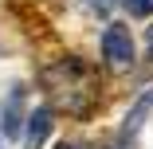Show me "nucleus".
I'll return each mask as SVG.
<instances>
[{
    "label": "nucleus",
    "mask_w": 153,
    "mask_h": 149,
    "mask_svg": "<svg viewBox=\"0 0 153 149\" xmlns=\"http://www.w3.org/2000/svg\"><path fill=\"white\" fill-rule=\"evenodd\" d=\"M102 59L110 71H130L134 67V39L126 24H110L102 32Z\"/></svg>",
    "instance_id": "nucleus-1"
},
{
    "label": "nucleus",
    "mask_w": 153,
    "mask_h": 149,
    "mask_svg": "<svg viewBox=\"0 0 153 149\" xmlns=\"http://www.w3.org/2000/svg\"><path fill=\"white\" fill-rule=\"evenodd\" d=\"M55 149H75V145H71V141H63V145H55Z\"/></svg>",
    "instance_id": "nucleus-5"
},
{
    "label": "nucleus",
    "mask_w": 153,
    "mask_h": 149,
    "mask_svg": "<svg viewBox=\"0 0 153 149\" xmlns=\"http://www.w3.org/2000/svg\"><path fill=\"white\" fill-rule=\"evenodd\" d=\"M47 130H51V110L43 106V110L32 114V122H27V149H39L43 137H47Z\"/></svg>",
    "instance_id": "nucleus-2"
},
{
    "label": "nucleus",
    "mask_w": 153,
    "mask_h": 149,
    "mask_svg": "<svg viewBox=\"0 0 153 149\" xmlns=\"http://www.w3.org/2000/svg\"><path fill=\"white\" fill-rule=\"evenodd\" d=\"M126 4L137 12V16H145V12H153V0H126Z\"/></svg>",
    "instance_id": "nucleus-3"
},
{
    "label": "nucleus",
    "mask_w": 153,
    "mask_h": 149,
    "mask_svg": "<svg viewBox=\"0 0 153 149\" xmlns=\"http://www.w3.org/2000/svg\"><path fill=\"white\" fill-rule=\"evenodd\" d=\"M145 51H149V59H153V27H149V36H145Z\"/></svg>",
    "instance_id": "nucleus-4"
}]
</instances>
